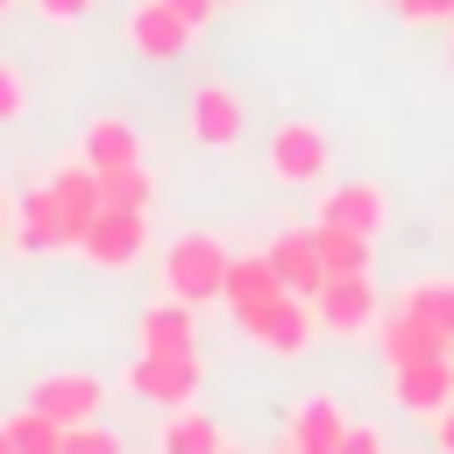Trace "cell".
Returning <instances> with one entry per match:
<instances>
[{
  "label": "cell",
  "mask_w": 454,
  "mask_h": 454,
  "mask_svg": "<svg viewBox=\"0 0 454 454\" xmlns=\"http://www.w3.org/2000/svg\"><path fill=\"white\" fill-rule=\"evenodd\" d=\"M227 262H234V248H227L220 234L192 227V234H177V241L163 248V291L184 298V305H213V298L227 291Z\"/></svg>",
  "instance_id": "6da1fadb"
},
{
  "label": "cell",
  "mask_w": 454,
  "mask_h": 454,
  "mask_svg": "<svg viewBox=\"0 0 454 454\" xmlns=\"http://www.w3.org/2000/svg\"><path fill=\"white\" fill-rule=\"evenodd\" d=\"M234 326L262 348V355H305L312 348V333H319V312H312V298H298V291H270L262 305H248V312H234Z\"/></svg>",
  "instance_id": "7a4b0ae2"
},
{
  "label": "cell",
  "mask_w": 454,
  "mask_h": 454,
  "mask_svg": "<svg viewBox=\"0 0 454 454\" xmlns=\"http://www.w3.org/2000/svg\"><path fill=\"white\" fill-rule=\"evenodd\" d=\"M326 170H333V135L319 121H277V135H270V177L305 192V184H326Z\"/></svg>",
  "instance_id": "3957f363"
},
{
  "label": "cell",
  "mask_w": 454,
  "mask_h": 454,
  "mask_svg": "<svg viewBox=\"0 0 454 454\" xmlns=\"http://www.w3.org/2000/svg\"><path fill=\"white\" fill-rule=\"evenodd\" d=\"M312 312H319V333H333V340L376 333V319H383L376 277H369V270H362V277H326V284L312 291Z\"/></svg>",
  "instance_id": "277c9868"
},
{
  "label": "cell",
  "mask_w": 454,
  "mask_h": 454,
  "mask_svg": "<svg viewBox=\"0 0 454 454\" xmlns=\"http://www.w3.org/2000/svg\"><path fill=\"white\" fill-rule=\"evenodd\" d=\"M199 383H206L199 348H177V355H149V348H135V362H128V390H135V397H149V404H163V411L192 404V397H199Z\"/></svg>",
  "instance_id": "5b68a950"
},
{
  "label": "cell",
  "mask_w": 454,
  "mask_h": 454,
  "mask_svg": "<svg viewBox=\"0 0 454 454\" xmlns=\"http://www.w3.org/2000/svg\"><path fill=\"white\" fill-rule=\"evenodd\" d=\"M142 248H149V213H135V206H99L78 234V255L92 270H128V262H142Z\"/></svg>",
  "instance_id": "8992f818"
},
{
  "label": "cell",
  "mask_w": 454,
  "mask_h": 454,
  "mask_svg": "<svg viewBox=\"0 0 454 454\" xmlns=\"http://www.w3.org/2000/svg\"><path fill=\"white\" fill-rule=\"evenodd\" d=\"M312 220L319 227H348V234H383L390 227V192L376 184V177H348V184H326L319 192V206H312Z\"/></svg>",
  "instance_id": "52a82bcc"
},
{
  "label": "cell",
  "mask_w": 454,
  "mask_h": 454,
  "mask_svg": "<svg viewBox=\"0 0 454 454\" xmlns=\"http://www.w3.org/2000/svg\"><path fill=\"white\" fill-rule=\"evenodd\" d=\"M241 128H248V106H241V92L220 85V78H206V85L184 99V135H192L199 149H234Z\"/></svg>",
  "instance_id": "ba28073f"
},
{
  "label": "cell",
  "mask_w": 454,
  "mask_h": 454,
  "mask_svg": "<svg viewBox=\"0 0 454 454\" xmlns=\"http://www.w3.org/2000/svg\"><path fill=\"white\" fill-rule=\"evenodd\" d=\"M99 397H106V383L85 376V369H57V376H35V383H28V404L50 411L57 426H85V419H99Z\"/></svg>",
  "instance_id": "9c48e42d"
},
{
  "label": "cell",
  "mask_w": 454,
  "mask_h": 454,
  "mask_svg": "<svg viewBox=\"0 0 454 454\" xmlns=\"http://www.w3.org/2000/svg\"><path fill=\"white\" fill-rule=\"evenodd\" d=\"M192 21L184 14H170L163 0H135V14H128V43H135V57H149V64H177L184 50H192Z\"/></svg>",
  "instance_id": "30bf717a"
},
{
  "label": "cell",
  "mask_w": 454,
  "mask_h": 454,
  "mask_svg": "<svg viewBox=\"0 0 454 454\" xmlns=\"http://www.w3.org/2000/svg\"><path fill=\"white\" fill-rule=\"evenodd\" d=\"M390 390L411 419H440L454 404V355H426V362H404L390 369Z\"/></svg>",
  "instance_id": "8fae6325"
},
{
  "label": "cell",
  "mask_w": 454,
  "mask_h": 454,
  "mask_svg": "<svg viewBox=\"0 0 454 454\" xmlns=\"http://www.w3.org/2000/svg\"><path fill=\"white\" fill-rule=\"evenodd\" d=\"M71 241H78V234H71L57 192H50V184L21 192V206H14V248H21V255H50V248H71Z\"/></svg>",
  "instance_id": "7c38bea8"
},
{
  "label": "cell",
  "mask_w": 454,
  "mask_h": 454,
  "mask_svg": "<svg viewBox=\"0 0 454 454\" xmlns=\"http://www.w3.org/2000/svg\"><path fill=\"white\" fill-rule=\"evenodd\" d=\"M376 348H383V362H390V369L426 362V355H454V340H447L440 326H426L419 312H404V305H390V312L376 319Z\"/></svg>",
  "instance_id": "4fadbf2b"
},
{
  "label": "cell",
  "mask_w": 454,
  "mask_h": 454,
  "mask_svg": "<svg viewBox=\"0 0 454 454\" xmlns=\"http://www.w3.org/2000/svg\"><path fill=\"white\" fill-rule=\"evenodd\" d=\"M262 255H270L277 284H284V291H298V298H312V291L326 284V262H319V234H312V227H284Z\"/></svg>",
  "instance_id": "5bb4252c"
},
{
  "label": "cell",
  "mask_w": 454,
  "mask_h": 454,
  "mask_svg": "<svg viewBox=\"0 0 454 454\" xmlns=\"http://www.w3.org/2000/svg\"><path fill=\"white\" fill-rule=\"evenodd\" d=\"M340 440H348L340 397H305V404L291 411V426H284V454H333Z\"/></svg>",
  "instance_id": "9a60e30c"
},
{
  "label": "cell",
  "mask_w": 454,
  "mask_h": 454,
  "mask_svg": "<svg viewBox=\"0 0 454 454\" xmlns=\"http://www.w3.org/2000/svg\"><path fill=\"white\" fill-rule=\"evenodd\" d=\"M135 348H149V355H177V348H199V319H192V305L184 298H156L142 319H135Z\"/></svg>",
  "instance_id": "2e32d148"
},
{
  "label": "cell",
  "mask_w": 454,
  "mask_h": 454,
  "mask_svg": "<svg viewBox=\"0 0 454 454\" xmlns=\"http://www.w3.org/2000/svg\"><path fill=\"white\" fill-rule=\"evenodd\" d=\"M50 192H57V206H64V220H71V234H85V220L106 206V192H99V170L85 163V156H71V163H57L50 170ZM78 248V241H71Z\"/></svg>",
  "instance_id": "e0dca14e"
},
{
  "label": "cell",
  "mask_w": 454,
  "mask_h": 454,
  "mask_svg": "<svg viewBox=\"0 0 454 454\" xmlns=\"http://www.w3.org/2000/svg\"><path fill=\"white\" fill-rule=\"evenodd\" d=\"M78 156H85L92 170H128V163H142V135H135V128H128L121 114H99V121L85 128Z\"/></svg>",
  "instance_id": "ac0fdd59"
},
{
  "label": "cell",
  "mask_w": 454,
  "mask_h": 454,
  "mask_svg": "<svg viewBox=\"0 0 454 454\" xmlns=\"http://www.w3.org/2000/svg\"><path fill=\"white\" fill-rule=\"evenodd\" d=\"M397 305H404V312H419L426 326H440V333L454 340V277L426 270V277H411V284L397 291Z\"/></svg>",
  "instance_id": "d6986e66"
},
{
  "label": "cell",
  "mask_w": 454,
  "mask_h": 454,
  "mask_svg": "<svg viewBox=\"0 0 454 454\" xmlns=\"http://www.w3.org/2000/svg\"><path fill=\"white\" fill-rule=\"evenodd\" d=\"M270 291H284V284H277V270H270V255H262V248L227 262V291H220V298H227V312H248V305H262Z\"/></svg>",
  "instance_id": "ffe728a7"
},
{
  "label": "cell",
  "mask_w": 454,
  "mask_h": 454,
  "mask_svg": "<svg viewBox=\"0 0 454 454\" xmlns=\"http://www.w3.org/2000/svg\"><path fill=\"white\" fill-rule=\"evenodd\" d=\"M312 234H319V262H326V277H362V270L376 262V241H369V234L319 227V220H312Z\"/></svg>",
  "instance_id": "44dd1931"
},
{
  "label": "cell",
  "mask_w": 454,
  "mask_h": 454,
  "mask_svg": "<svg viewBox=\"0 0 454 454\" xmlns=\"http://www.w3.org/2000/svg\"><path fill=\"white\" fill-rule=\"evenodd\" d=\"M156 447H163V454H213V447H220V426H213L206 411H192V404H177V411L163 419V433H156Z\"/></svg>",
  "instance_id": "7402d4cb"
},
{
  "label": "cell",
  "mask_w": 454,
  "mask_h": 454,
  "mask_svg": "<svg viewBox=\"0 0 454 454\" xmlns=\"http://www.w3.org/2000/svg\"><path fill=\"white\" fill-rule=\"evenodd\" d=\"M7 433H14V454H64V426L50 411H35V404H21L7 419Z\"/></svg>",
  "instance_id": "603a6c76"
},
{
  "label": "cell",
  "mask_w": 454,
  "mask_h": 454,
  "mask_svg": "<svg viewBox=\"0 0 454 454\" xmlns=\"http://www.w3.org/2000/svg\"><path fill=\"white\" fill-rule=\"evenodd\" d=\"M99 192H106V206H135V213H149L156 177H149L142 163H128V170H99Z\"/></svg>",
  "instance_id": "cb8c5ba5"
},
{
  "label": "cell",
  "mask_w": 454,
  "mask_h": 454,
  "mask_svg": "<svg viewBox=\"0 0 454 454\" xmlns=\"http://www.w3.org/2000/svg\"><path fill=\"white\" fill-rule=\"evenodd\" d=\"M64 454H128V447H121V433L85 419V426H64Z\"/></svg>",
  "instance_id": "d4e9b609"
},
{
  "label": "cell",
  "mask_w": 454,
  "mask_h": 454,
  "mask_svg": "<svg viewBox=\"0 0 454 454\" xmlns=\"http://www.w3.org/2000/svg\"><path fill=\"white\" fill-rule=\"evenodd\" d=\"M397 7V21H411V28H447L454 21V0H390Z\"/></svg>",
  "instance_id": "484cf974"
},
{
  "label": "cell",
  "mask_w": 454,
  "mask_h": 454,
  "mask_svg": "<svg viewBox=\"0 0 454 454\" xmlns=\"http://www.w3.org/2000/svg\"><path fill=\"white\" fill-rule=\"evenodd\" d=\"M21 106H28V78H21V71H14L7 57H0V128H7V121L21 114Z\"/></svg>",
  "instance_id": "4316f807"
},
{
  "label": "cell",
  "mask_w": 454,
  "mask_h": 454,
  "mask_svg": "<svg viewBox=\"0 0 454 454\" xmlns=\"http://www.w3.org/2000/svg\"><path fill=\"white\" fill-rule=\"evenodd\" d=\"M28 7H35L43 21H57V28H71V21H85V14L99 7V0H28Z\"/></svg>",
  "instance_id": "83f0119b"
},
{
  "label": "cell",
  "mask_w": 454,
  "mask_h": 454,
  "mask_svg": "<svg viewBox=\"0 0 454 454\" xmlns=\"http://www.w3.org/2000/svg\"><path fill=\"white\" fill-rule=\"evenodd\" d=\"M333 454H383V433H376V426H348V440H340Z\"/></svg>",
  "instance_id": "f1b7e54d"
},
{
  "label": "cell",
  "mask_w": 454,
  "mask_h": 454,
  "mask_svg": "<svg viewBox=\"0 0 454 454\" xmlns=\"http://www.w3.org/2000/svg\"><path fill=\"white\" fill-rule=\"evenodd\" d=\"M163 7H170V14H184L192 28H206V21L220 14V0H163Z\"/></svg>",
  "instance_id": "f546056e"
},
{
  "label": "cell",
  "mask_w": 454,
  "mask_h": 454,
  "mask_svg": "<svg viewBox=\"0 0 454 454\" xmlns=\"http://www.w3.org/2000/svg\"><path fill=\"white\" fill-rule=\"evenodd\" d=\"M426 426H433V447H440V454H454V404H447L440 419H426Z\"/></svg>",
  "instance_id": "4dcf8cb0"
},
{
  "label": "cell",
  "mask_w": 454,
  "mask_h": 454,
  "mask_svg": "<svg viewBox=\"0 0 454 454\" xmlns=\"http://www.w3.org/2000/svg\"><path fill=\"white\" fill-rule=\"evenodd\" d=\"M0 454H14V433H7V419H0Z\"/></svg>",
  "instance_id": "1f68e13d"
},
{
  "label": "cell",
  "mask_w": 454,
  "mask_h": 454,
  "mask_svg": "<svg viewBox=\"0 0 454 454\" xmlns=\"http://www.w3.org/2000/svg\"><path fill=\"white\" fill-rule=\"evenodd\" d=\"M447 71H454V21H447Z\"/></svg>",
  "instance_id": "d6a6232c"
},
{
  "label": "cell",
  "mask_w": 454,
  "mask_h": 454,
  "mask_svg": "<svg viewBox=\"0 0 454 454\" xmlns=\"http://www.w3.org/2000/svg\"><path fill=\"white\" fill-rule=\"evenodd\" d=\"M213 454H248V447H227V440H220V447H213Z\"/></svg>",
  "instance_id": "836d02e7"
},
{
  "label": "cell",
  "mask_w": 454,
  "mask_h": 454,
  "mask_svg": "<svg viewBox=\"0 0 454 454\" xmlns=\"http://www.w3.org/2000/svg\"><path fill=\"white\" fill-rule=\"evenodd\" d=\"M220 7H248V0H220Z\"/></svg>",
  "instance_id": "e575fe53"
},
{
  "label": "cell",
  "mask_w": 454,
  "mask_h": 454,
  "mask_svg": "<svg viewBox=\"0 0 454 454\" xmlns=\"http://www.w3.org/2000/svg\"><path fill=\"white\" fill-rule=\"evenodd\" d=\"M0 227H7V199H0Z\"/></svg>",
  "instance_id": "d590c367"
},
{
  "label": "cell",
  "mask_w": 454,
  "mask_h": 454,
  "mask_svg": "<svg viewBox=\"0 0 454 454\" xmlns=\"http://www.w3.org/2000/svg\"><path fill=\"white\" fill-rule=\"evenodd\" d=\"M7 7H14V0H0V14H7Z\"/></svg>",
  "instance_id": "8d00e7d4"
}]
</instances>
